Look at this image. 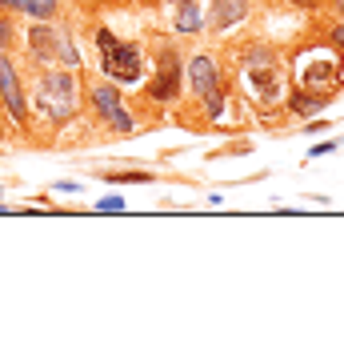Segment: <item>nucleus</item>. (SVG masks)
Here are the masks:
<instances>
[{
  "label": "nucleus",
  "instance_id": "nucleus-1",
  "mask_svg": "<svg viewBox=\"0 0 344 353\" xmlns=\"http://www.w3.org/2000/svg\"><path fill=\"white\" fill-rule=\"evenodd\" d=\"M32 109L41 121H48L52 129H65L68 121H76L85 109V85L76 68H61L48 65L36 72V88H32Z\"/></svg>",
  "mask_w": 344,
  "mask_h": 353
},
{
  "label": "nucleus",
  "instance_id": "nucleus-2",
  "mask_svg": "<svg viewBox=\"0 0 344 353\" xmlns=\"http://www.w3.org/2000/svg\"><path fill=\"white\" fill-rule=\"evenodd\" d=\"M240 77L248 85V97L257 105H280L284 101V85H280V57L272 44L248 41L240 48Z\"/></svg>",
  "mask_w": 344,
  "mask_h": 353
},
{
  "label": "nucleus",
  "instance_id": "nucleus-3",
  "mask_svg": "<svg viewBox=\"0 0 344 353\" xmlns=\"http://www.w3.org/2000/svg\"><path fill=\"white\" fill-rule=\"evenodd\" d=\"M92 44H96V52H100V72H105V81L112 85H129L136 88L144 81V48L132 41H116V32L112 28H96L92 32Z\"/></svg>",
  "mask_w": 344,
  "mask_h": 353
},
{
  "label": "nucleus",
  "instance_id": "nucleus-4",
  "mask_svg": "<svg viewBox=\"0 0 344 353\" xmlns=\"http://www.w3.org/2000/svg\"><path fill=\"white\" fill-rule=\"evenodd\" d=\"M24 52L36 68L61 65V68H76L80 72V52H76V41L72 32H61L52 21H32L28 32H24Z\"/></svg>",
  "mask_w": 344,
  "mask_h": 353
},
{
  "label": "nucleus",
  "instance_id": "nucleus-5",
  "mask_svg": "<svg viewBox=\"0 0 344 353\" xmlns=\"http://www.w3.org/2000/svg\"><path fill=\"white\" fill-rule=\"evenodd\" d=\"M85 105H88V112L112 132V137H136V117H132L129 105H125L120 85H112V81H96V85L85 92Z\"/></svg>",
  "mask_w": 344,
  "mask_h": 353
},
{
  "label": "nucleus",
  "instance_id": "nucleus-6",
  "mask_svg": "<svg viewBox=\"0 0 344 353\" xmlns=\"http://www.w3.org/2000/svg\"><path fill=\"white\" fill-rule=\"evenodd\" d=\"M0 109L21 132H28V125H32V101H28V88H24L21 68H17L12 57H0Z\"/></svg>",
  "mask_w": 344,
  "mask_h": 353
},
{
  "label": "nucleus",
  "instance_id": "nucleus-7",
  "mask_svg": "<svg viewBox=\"0 0 344 353\" xmlns=\"http://www.w3.org/2000/svg\"><path fill=\"white\" fill-rule=\"evenodd\" d=\"M180 77H184V61L176 48H160L156 52V68H152V81L144 85V101L152 105H172L180 97Z\"/></svg>",
  "mask_w": 344,
  "mask_h": 353
},
{
  "label": "nucleus",
  "instance_id": "nucleus-8",
  "mask_svg": "<svg viewBox=\"0 0 344 353\" xmlns=\"http://www.w3.org/2000/svg\"><path fill=\"white\" fill-rule=\"evenodd\" d=\"M184 77H189V88L196 92V101H200L204 92H213L216 85H224V72L216 65V57H208V52L189 57V61H184Z\"/></svg>",
  "mask_w": 344,
  "mask_h": 353
},
{
  "label": "nucleus",
  "instance_id": "nucleus-9",
  "mask_svg": "<svg viewBox=\"0 0 344 353\" xmlns=\"http://www.w3.org/2000/svg\"><path fill=\"white\" fill-rule=\"evenodd\" d=\"M208 8H213L208 21H204L208 32H228L248 17V0H208Z\"/></svg>",
  "mask_w": 344,
  "mask_h": 353
},
{
  "label": "nucleus",
  "instance_id": "nucleus-10",
  "mask_svg": "<svg viewBox=\"0 0 344 353\" xmlns=\"http://www.w3.org/2000/svg\"><path fill=\"white\" fill-rule=\"evenodd\" d=\"M172 8H176V12H172V28H176V32H184V37L204 32V21H208V17H204V8H208L204 0H176Z\"/></svg>",
  "mask_w": 344,
  "mask_h": 353
},
{
  "label": "nucleus",
  "instance_id": "nucleus-11",
  "mask_svg": "<svg viewBox=\"0 0 344 353\" xmlns=\"http://www.w3.org/2000/svg\"><path fill=\"white\" fill-rule=\"evenodd\" d=\"M200 109H204V117H208L213 125H220V121L228 117V88L216 85L213 92H204V97H200Z\"/></svg>",
  "mask_w": 344,
  "mask_h": 353
},
{
  "label": "nucleus",
  "instance_id": "nucleus-12",
  "mask_svg": "<svg viewBox=\"0 0 344 353\" xmlns=\"http://www.w3.org/2000/svg\"><path fill=\"white\" fill-rule=\"evenodd\" d=\"M96 176L108 185H149V181H156V173H149V169H96Z\"/></svg>",
  "mask_w": 344,
  "mask_h": 353
},
{
  "label": "nucleus",
  "instance_id": "nucleus-13",
  "mask_svg": "<svg viewBox=\"0 0 344 353\" xmlns=\"http://www.w3.org/2000/svg\"><path fill=\"white\" fill-rule=\"evenodd\" d=\"M324 105H328V101H324V97H316V92H297V97H292V101H288V109H292V117H316V112H324Z\"/></svg>",
  "mask_w": 344,
  "mask_h": 353
},
{
  "label": "nucleus",
  "instance_id": "nucleus-14",
  "mask_svg": "<svg viewBox=\"0 0 344 353\" xmlns=\"http://www.w3.org/2000/svg\"><path fill=\"white\" fill-rule=\"evenodd\" d=\"M21 48V32H17V21L8 12H0V57H12Z\"/></svg>",
  "mask_w": 344,
  "mask_h": 353
},
{
  "label": "nucleus",
  "instance_id": "nucleus-15",
  "mask_svg": "<svg viewBox=\"0 0 344 353\" xmlns=\"http://www.w3.org/2000/svg\"><path fill=\"white\" fill-rule=\"evenodd\" d=\"M24 17L28 21H56L61 17V0H28L24 4Z\"/></svg>",
  "mask_w": 344,
  "mask_h": 353
},
{
  "label": "nucleus",
  "instance_id": "nucleus-16",
  "mask_svg": "<svg viewBox=\"0 0 344 353\" xmlns=\"http://www.w3.org/2000/svg\"><path fill=\"white\" fill-rule=\"evenodd\" d=\"M324 41L332 44V48H341V52H344V21H341V17L324 21Z\"/></svg>",
  "mask_w": 344,
  "mask_h": 353
},
{
  "label": "nucleus",
  "instance_id": "nucleus-17",
  "mask_svg": "<svg viewBox=\"0 0 344 353\" xmlns=\"http://www.w3.org/2000/svg\"><path fill=\"white\" fill-rule=\"evenodd\" d=\"M96 213H125V197H100Z\"/></svg>",
  "mask_w": 344,
  "mask_h": 353
},
{
  "label": "nucleus",
  "instance_id": "nucleus-18",
  "mask_svg": "<svg viewBox=\"0 0 344 353\" xmlns=\"http://www.w3.org/2000/svg\"><path fill=\"white\" fill-rule=\"evenodd\" d=\"M52 193H80V181H56Z\"/></svg>",
  "mask_w": 344,
  "mask_h": 353
},
{
  "label": "nucleus",
  "instance_id": "nucleus-19",
  "mask_svg": "<svg viewBox=\"0 0 344 353\" xmlns=\"http://www.w3.org/2000/svg\"><path fill=\"white\" fill-rule=\"evenodd\" d=\"M24 4H28V0H0V12L12 17V12H24Z\"/></svg>",
  "mask_w": 344,
  "mask_h": 353
},
{
  "label": "nucleus",
  "instance_id": "nucleus-20",
  "mask_svg": "<svg viewBox=\"0 0 344 353\" xmlns=\"http://www.w3.org/2000/svg\"><path fill=\"white\" fill-rule=\"evenodd\" d=\"M332 149H341V137L336 141H324V145H312V157H324V153H332Z\"/></svg>",
  "mask_w": 344,
  "mask_h": 353
},
{
  "label": "nucleus",
  "instance_id": "nucleus-21",
  "mask_svg": "<svg viewBox=\"0 0 344 353\" xmlns=\"http://www.w3.org/2000/svg\"><path fill=\"white\" fill-rule=\"evenodd\" d=\"M288 4H297V8H321L324 0H288Z\"/></svg>",
  "mask_w": 344,
  "mask_h": 353
},
{
  "label": "nucleus",
  "instance_id": "nucleus-22",
  "mask_svg": "<svg viewBox=\"0 0 344 353\" xmlns=\"http://www.w3.org/2000/svg\"><path fill=\"white\" fill-rule=\"evenodd\" d=\"M332 12H336V17L344 21V0H332Z\"/></svg>",
  "mask_w": 344,
  "mask_h": 353
},
{
  "label": "nucleus",
  "instance_id": "nucleus-23",
  "mask_svg": "<svg viewBox=\"0 0 344 353\" xmlns=\"http://www.w3.org/2000/svg\"><path fill=\"white\" fill-rule=\"evenodd\" d=\"M0 213H8V205H4V201H0Z\"/></svg>",
  "mask_w": 344,
  "mask_h": 353
},
{
  "label": "nucleus",
  "instance_id": "nucleus-24",
  "mask_svg": "<svg viewBox=\"0 0 344 353\" xmlns=\"http://www.w3.org/2000/svg\"><path fill=\"white\" fill-rule=\"evenodd\" d=\"M0 197H4V189H0Z\"/></svg>",
  "mask_w": 344,
  "mask_h": 353
}]
</instances>
